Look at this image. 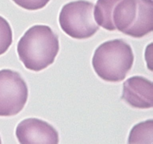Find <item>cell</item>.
<instances>
[{
  "mask_svg": "<svg viewBox=\"0 0 153 144\" xmlns=\"http://www.w3.org/2000/svg\"><path fill=\"white\" fill-rule=\"evenodd\" d=\"M59 51L58 36L46 25L28 28L17 44V53L27 69L38 72L55 62Z\"/></svg>",
  "mask_w": 153,
  "mask_h": 144,
  "instance_id": "obj_1",
  "label": "cell"
},
{
  "mask_svg": "<svg viewBox=\"0 0 153 144\" xmlns=\"http://www.w3.org/2000/svg\"><path fill=\"white\" fill-rule=\"evenodd\" d=\"M134 58L131 46L123 39H114L104 42L96 49L92 65L103 80L120 82L132 68Z\"/></svg>",
  "mask_w": 153,
  "mask_h": 144,
  "instance_id": "obj_2",
  "label": "cell"
},
{
  "mask_svg": "<svg viewBox=\"0 0 153 144\" xmlns=\"http://www.w3.org/2000/svg\"><path fill=\"white\" fill-rule=\"evenodd\" d=\"M112 17L118 31L135 38L144 37L153 30L152 0H120Z\"/></svg>",
  "mask_w": 153,
  "mask_h": 144,
  "instance_id": "obj_3",
  "label": "cell"
},
{
  "mask_svg": "<svg viewBox=\"0 0 153 144\" xmlns=\"http://www.w3.org/2000/svg\"><path fill=\"white\" fill-rule=\"evenodd\" d=\"M94 4L86 0L64 4L59 14L61 28L67 35L76 39L91 38L99 30L94 16Z\"/></svg>",
  "mask_w": 153,
  "mask_h": 144,
  "instance_id": "obj_4",
  "label": "cell"
},
{
  "mask_svg": "<svg viewBox=\"0 0 153 144\" xmlns=\"http://www.w3.org/2000/svg\"><path fill=\"white\" fill-rule=\"evenodd\" d=\"M28 97V86L19 72L0 70V116L17 115L25 106Z\"/></svg>",
  "mask_w": 153,
  "mask_h": 144,
  "instance_id": "obj_5",
  "label": "cell"
},
{
  "mask_svg": "<svg viewBox=\"0 0 153 144\" xmlns=\"http://www.w3.org/2000/svg\"><path fill=\"white\" fill-rule=\"evenodd\" d=\"M16 136L22 144H57L59 135L56 129L43 120L28 118L18 124Z\"/></svg>",
  "mask_w": 153,
  "mask_h": 144,
  "instance_id": "obj_6",
  "label": "cell"
},
{
  "mask_svg": "<svg viewBox=\"0 0 153 144\" xmlns=\"http://www.w3.org/2000/svg\"><path fill=\"white\" fill-rule=\"evenodd\" d=\"M121 99L136 109H149L153 105V83L141 76L128 78L123 85Z\"/></svg>",
  "mask_w": 153,
  "mask_h": 144,
  "instance_id": "obj_7",
  "label": "cell"
},
{
  "mask_svg": "<svg viewBox=\"0 0 153 144\" xmlns=\"http://www.w3.org/2000/svg\"><path fill=\"white\" fill-rule=\"evenodd\" d=\"M120 0H97L94 5V16L99 26L108 31H115L113 22V11L115 6Z\"/></svg>",
  "mask_w": 153,
  "mask_h": 144,
  "instance_id": "obj_8",
  "label": "cell"
},
{
  "mask_svg": "<svg viewBox=\"0 0 153 144\" xmlns=\"http://www.w3.org/2000/svg\"><path fill=\"white\" fill-rule=\"evenodd\" d=\"M153 121L146 120L137 124L130 131L128 143H152Z\"/></svg>",
  "mask_w": 153,
  "mask_h": 144,
  "instance_id": "obj_9",
  "label": "cell"
},
{
  "mask_svg": "<svg viewBox=\"0 0 153 144\" xmlns=\"http://www.w3.org/2000/svg\"><path fill=\"white\" fill-rule=\"evenodd\" d=\"M13 42V33L9 22L0 16V56L8 50Z\"/></svg>",
  "mask_w": 153,
  "mask_h": 144,
  "instance_id": "obj_10",
  "label": "cell"
},
{
  "mask_svg": "<svg viewBox=\"0 0 153 144\" xmlns=\"http://www.w3.org/2000/svg\"><path fill=\"white\" fill-rule=\"evenodd\" d=\"M19 7L28 10H36L44 8L50 0H12Z\"/></svg>",
  "mask_w": 153,
  "mask_h": 144,
  "instance_id": "obj_11",
  "label": "cell"
},
{
  "mask_svg": "<svg viewBox=\"0 0 153 144\" xmlns=\"http://www.w3.org/2000/svg\"><path fill=\"white\" fill-rule=\"evenodd\" d=\"M1 137H0V143H1Z\"/></svg>",
  "mask_w": 153,
  "mask_h": 144,
  "instance_id": "obj_12",
  "label": "cell"
}]
</instances>
